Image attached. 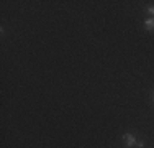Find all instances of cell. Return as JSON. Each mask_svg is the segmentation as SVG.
Masks as SVG:
<instances>
[{"label": "cell", "mask_w": 154, "mask_h": 148, "mask_svg": "<svg viewBox=\"0 0 154 148\" xmlns=\"http://www.w3.org/2000/svg\"><path fill=\"white\" fill-rule=\"evenodd\" d=\"M123 142H125V145H126L128 148L136 145V138H134L133 133H125V135H123Z\"/></svg>", "instance_id": "obj_1"}, {"label": "cell", "mask_w": 154, "mask_h": 148, "mask_svg": "<svg viewBox=\"0 0 154 148\" xmlns=\"http://www.w3.org/2000/svg\"><path fill=\"white\" fill-rule=\"evenodd\" d=\"M144 27H146L148 31H152L154 30V18H148V20L144 21Z\"/></svg>", "instance_id": "obj_2"}, {"label": "cell", "mask_w": 154, "mask_h": 148, "mask_svg": "<svg viewBox=\"0 0 154 148\" xmlns=\"http://www.w3.org/2000/svg\"><path fill=\"white\" fill-rule=\"evenodd\" d=\"M148 13H151V15H154V7H148Z\"/></svg>", "instance_id": "obj_3"}, {"label": "cell", "mask_w": 154, "mask_h": 148, "mask_svg": "<svg viewBox=\"0 0 154 148\" xmlns=\"http://www.w3.org/2000/svg\"><path fill=\"white\" fill-rule=\"evenodd\" d=\"M136 146H139V148H144V143H143V142H136Z\"/></svg>", "instance_id": "obj_4"}]
</instances>
